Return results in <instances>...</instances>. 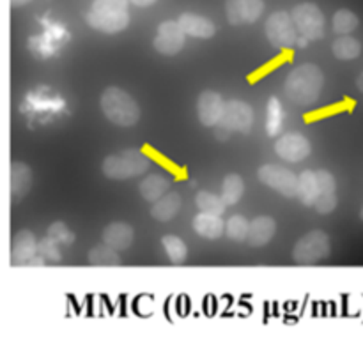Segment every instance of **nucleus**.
Listing matches in <instances>:
<instances>
[{
  "label": "nucleus",
  "mask_w": 363,
  "mask_h": 352,
  "mask_svg": "<svg viewBox=\"0 0 363 352\" xmlns=\"http://www.w3.org/2000/svg\"><path fill=\"white\" fill-rule=\"evenodd\" d=\"M362 45L351 35H342L333 42V55L340 60H353L360 55Z\"/></svg>",
  "instance_id": "23"
},
{
  "label": "nucleus",
  "mask_w": 363,
  "mask_h": 352,
  "mask_svg": "<svg viewBox=\"0 0 363 352\" xmlns=\"http://www.w3.org/2000/svg\"><path fill=\"white\" fill-rule=\"evenodd\" d=\"M130 2L138 7H147V6H152L155 2H158V0H130Z\"/></svg>",
  "instance_id": "36"
},
{
  "label": "nucleus",
  "mask_w": 363,
  "mask_h": 352,
  "mask_svg": "<svg viewBox=\"0 0 363 352\" xmlns=\"http://www.w3.org/2000/svg\"><path fill=\"white\" fill-rule=\"evenodd\" d=\"M318 174V183H319V191L321 193H335V177L332 176L330 172H326V170H319Z\"/></svg>",
  "instance_id": "35"
},
{
  "label": "nucleus",
  "mask_w": 363,
  "mask_h": 352,
  "mask_svg": "<svg viewBox=\"0 0 363 352\" xmlns=\"http://www.w3.org/2000/svg\"><path fill=\"white\" fill-rule=\"evenodd\" d=\"M284 124V112L282 106H280L279 99L273 96L268 101V120H266V131H268L269 137H275L280 133Z\"/></svg>",
  "instance_id": "26"
},
{
  "label": "nucleus",
  "mask_w": 363,
  "mask_h": 352,
  "mask_svg": "<svg viewBox=\"0 0 363 352\" xmlns=\"http://www.w3.org/2000/svg\"><path fill=\"white\" fill-rule=\"evenodd\" d=\"M87 23L91 25L94 30L105 32V34H117V32L124 30L130 23V13L123 14H99L89 11Z\"/></svg>",
  "instance_id": "13"
},
{
  "label": "nucleus",
  "mask_w": 363,
  "mask_h": 352,
  "mask_svg": "<svg viewBox=\"0 0 363 352\" xmlns=\"http://www.w3.org/2000/svg\"><path fill=\"white\" fill-rule=\"evenodd\" d=\"M319 183L318 174L312 170H305L300 177H298V198L303 202L305 205H314L319 197Z\"/></svg>",
  "instance_id": "21"
},
{
  "label": "nucleus",
  "mask_w": 363,
  "mask_h": 352,
  "mask_svg": "<svg viewBox=\"0 0 363 352\" xmlns=\"http://www.w3.org/2000/svg\"><path fill=\"white\" fill-rule=\"evenodd\" d=\"M163 246H165V251L167 255H169L170 262H174V264H183L184 261H186V255H188V250H186V244L183 243V239H179L177 236H165L162 239Z\"/></svg>",
  "instance_id": "28"
},
{
  "label": "nucleus",
  "mask_w": 363,
  "mask_h": 352,
  "mask_svg": "<svg viewBox=\"0 0 363 352\" xmlns=\"http://www.w3.org/2000/svg\"><path fill=\"white\" fill-rule=\"evenodd\" d=\"M225 11L233 25L254 23L264 11V0H227Z\"/></svg>",
  "instance_id": "10"
},
{
  "label": "nucleus",
  "mask_w": 363,
  "mask_h": 352,
  "mask_svg": "<svg viewBox=\"0 0 363 352\" xmlns=\"http://www.w3.org/2000/svg\"><path fill=\"white\" fill-rule=\"evenodd\" d=\"M357 85H358V89H360V91L363 92V73L360 74V76H358V80H357Z\"/></svg>",
  "instance_id": "39"
},
{
  "label": "nucleus",
  "mask_w": 363,
  "mask_h": 352,
  "mask_svg": "<svg viewBox=\"0 0 363 352\" xmlns=\"http://www.w3.org/2000/svg\"><path fill=\"white\" fill-rule=\"evenodd\" d=\"M293 20L300 38L315 41L325 35V16L315 4H300L293 9Z\"/></svg>",
  "instance_id": "4"
},
{
  "label": "nucleus",
  "mask_w": 363,
  "mask_h": 352,
  "mask_svg": "<svg viewBox=\"0 0 363 352\" xmlns=\"http://www.w3.org/2000/svg\"><path fill=\"white\" fill-rule=\"evenodd\" d=\"M266 35L277 48H289L298 42V28L294 25L293 14L286 11H277L266 21Z\"/></svg>",
  "instance_id": "6"
},
{
  "label": "nucleus",
  "mask_w": 363,
  "mask_h": 352,
  "mask_svg": "<svg viewBox=\"0 0 363 352\" xmlns=\"http://www.w3.org/2000/svg\"><path fill=\"white\" fill-rule=\"evenodd\" d=\"M32 184V170L25 163H13L11 165V193L13 200H20L25 193H28Z\"/></svg>",
  "instance_id": "19"
},
{
  "label": "nucleus",
  "mask_w": 363,
  "mask_h": 352,
  "mask_svg": "<svg viewBox=\"0 0 363 352\" xmlns=\"http://www.w3.org/2000/svg\"><path fill=\"white\" fill-rule=\"evenodd\" d=\"M89 262L92 266H119L121 257L117 255L116 248H112L110 244H99V246L92 248L89 251Z\"/></svg>",
  "instance_id": "24"
},
{
  "label": "nucleus",
  "mask_w": 363,
  "mask_h": 352,
  "mask_svg": "<svg viewBox=\"0 0 363 352\" xmlns=\"http://www.w3.org/2000/svg\"><path fill=\"white\" fill-rule=\"evenodd\" d=\"M48 237L55 239L59 244H64V246H69V244H73L74 241V234L71 232V230L66 227V223L62 222H55L50 225Z\"/></svg>",
  "instance_id": "33"
},
{
  "label": "nucleus",
  "mask_w": 363,
  "mask_h": 352,
  "mask_svg": "<svg viewBox=\"0 0 363 352\" xmlns=\"http://www.w3.org/2000/svg\"><path fill=\"white\" fill-rule=\"evenodd\" d=\"M179 27L183 28V32L191 38H201V39H209L215 35L216 28L213 25V21H209L208 18L199 16V14L184 13L181 14L179 20H177Z\"/></svg>",
  "instance_id": "14"
},
{
  "label": "nucleus",
  "mask_w": 363,
  "mask_h": 352,
  "mask_svg": "<svg viewBox=\"0 0 363 352\" xmlns=\"http://www.w3.org/2000/svg\"><path fill=\"white\" fill-rule=\"evenodd\" d=\"M170 183L169 179H165L163 176H149L142 181L140 184V195L149 202H156L165 195V191L169 190Z\"/></svg>",
  "instance_id": "22"
},
{
  "label": "nucleus",
  "mask_w": 363,
  "mask_h": 352,
  "mask_svg": "<svg viewBox=\"0 0 363 352\" xmlns=\"http://www.w3.org/2000/svg\"><path fill=\"white\" fill-rule=\"evenodd\" d=\"M149 165H151V161H149L144 152L137 151V149H128V151L119 152V154H112L105 158L101 169L108 179L123 181L140 176L149 169Z\"/></svg>",
  "instance_id": "3"
},
{
  "label": "nucleus",
  "mask_w": 363,
  "mask_h": 352,
  "mask_svg": "<svg viewBox=\"0 0 363 352\" xmlns=\"http://www.w3.org/2000/svg\"><path fill=\"white\" fill-rule=\"evenodd\" d=\"M277 223L269 216H259L254 222H250V230H248V244L250 246H264L275 236Z\"/></svg>",
  "instance_id": "16"
},
{
  "label": "nucleus",
  "mask_w": 363,
  "mask_h": 352,
  "mask_svg": "<svg viewBox=\"0 0 363 352\" xmlns=\"http://www.w3.org/2000/svg\"><path fill=\"white\" fill-rule=\"evenodd\" d=\"M103 241L116 250H126L133 243V229L128 223H110L103 232Z\"/></svg>",
  "instance_id": "17"
},
{
  "label": "nucleus",
  "mask_w": 363,
  "mask_h": 352,
  "mask_svg": "<svg viewBox=\"0 0 363 352\" xmlns=\"http://www.w3.org/2000/svg\"><path fill=\"white\" fill-rule=\"evenodd\" d=\"M358 27V16L350 9L337 11L333 16V30L337 34H351Z\"/></svg>",
  "instance_id": "29"
},
{
  "label": "nucleus",
  "mask_w": 363,
  "mask_h": 352,
  "mask_svg": "<svg viewBox=\"0 0 363 352\" xmlns=\"http://www.w3.org/2000/svg\"><path fill=\"white\" fill-rule=\"evenodd\" d=\"M225 230H227V236L230 237L233 241H236V243H241V241L248 239V230H250V222H248L245 216H233V218H229V222H227L225 225Z\"/></svg>",
  "instance_id": "30"
},
{
  "label": "nucleus",
  "mask_w": 363,
  "mask_h": 352,
  "mask_svg": "<svg viewBox=\"0 0 363 352\" xmlns=\"http://www.w3.org/2000/svg\"><path fill=\"white\" fill-rule=\"evenodd\" d=\"M38 254L41 255V257H45V261L53 262V264H57V262L62 261V257H60L59 243L48 236L38 243Z\"/></svg>",
  "instance_id": "32"
},
{
  "label": "nucleus",
  "mask_w": 363,
  "mask_h": 352,
  "mask_svg": "<svg viewBox=\"0 0 363 352\" xmlns=\"http://www.w3.org/2000/svg\"><path fill=\"white\" fill-rule=\"evenodd\" d=\"M223 108H225V103H223L222 96L216 94V92L206 91L199 96L197 112L199 119H201L204 126H216L220 119H222Z\"/></svg>",
  "instance_id": "12"
},
{
  "label": "nucleus",
  "mask_w": 363,
  "mask_h": 352,
  "mask_svg": "<svg viewBox=\"0 0 363 352\" xmlns=\"http://www.w3.org/2000/svg\"><path fill=\"white\" fill-rule=\"evenodd\" d=\"M325 85L323 71L314 64H303L291 71L286 80V96L298 106H311L319 99Z\"/></svg>",
  "instance_id": "1"
},
{
  "label": "nucleus",
  "mask_w": 363,
  "mask_h": 352,
  "mask_svg": "<svg viewBox=\"0 0 363 352\" xmlns=\"http://www.w3.org/2000/svg\"><path fill=\"white\" fill-rule=\"evenodd\" d=\"M184 35L177 21H163L155 38V48L163 55H176L183 50Z\"/></svg>",
  "instance_id": "9"
},
{
  "label": "nucleus",
  "mask_w": 363,
  "mask_h": 352,
  "mask_svg": "<svg viewBox=\"0 0 363 352\" xmlns=\"http://www.w3.org/2000/svg\"><path fill=\"white\" fill-rule=\"evenodd\" d=\"M194 229L199 236L206 237V239H218L225 230V223L218 215L202 212V215L195 216Z\"/></svg>",
  "instance_id": "18"
},
{
  "label": "nucleus",
  "mask_w": 363,
  "mask_h": 352,
  "mask_svg": "<svg viewBox=\"0 0 363 352\" xmlns=\"http://www.w3.org/2000/svg\"><path fill=\"white\" fill-rule=\"evenodd\" d=\"M254 124V110L248 103L245 101H234L225 103V108H223V115L220 119V123L216 126L220 127V131H243L248 133Z\"/></svg>",
  "instance_id": "8"
},
{
  "label": "nucleus",
  "mask_w": 363,
  "mask_h": 352,
  "mask_svg": "<svg viewBox=\"0 0 363 352\" xmlns=\"http://www.w3.org/2000/svg\"><path fill=\"white\" fill-rule=\"evenodd\" d=\"M101 110L110 123L130 127L140 119V108L128 92L119 87H108L101 96Z\"/></svg>",
  "instance_id": "2"
},
{
  "label": "nucleus",
  "mask_w": 363,
  "mask_h": 352,
  "mask_svg": "<svg viewBox=\"0 0 363 352\" xmlns=\"http://www.w3.org/2000/svg\"><path fill=\"white\" fill-rule=\"evenodd\" d=\"M245 191L243 179L236 174H230V176L225 177L222 186V198L227 205H234L241 198Z\"/></svg>",
  "instance_id": "25"
},
{
  "label": "nucleus",
  "mask_w": 363,
  "mask_h": 352,
  "mask_svg": "<svg viewBox=\"0 0 363 352\" xmlns=\"http://www.w3.org/2000/svg\"><path fill=\"white\" fill-rule=\"evenodd\" d=\"M181 208V197L179 193H167L163 195L160 200L155 202V205L151 208V216L158 222H170L174 216L177 215Z\"/></svg>",
  "instance_id": "20"
},
{
  "label": "nucleus",
  "mask_w": 363,
  "mask_h": 352,
  "mask_svg": "<svg viewBox=\"0 0 363 352\" xmlns=\"http://www.w3.org/2000/svg\"><path fill=\"white\" fill-rule=\"evenodd\" d=\"M262 184L287 198L298 197V177L282 165H264L257 172Z\"/></svg>",
  "instance_id": "7"
},
{
  "label": "nucleus",
  "mask_w": 363,
  "mask_h": 352,
  "mask_svg": "<svg viewBox=\"0 0 363 352\" xmlns=\"http://www.w3.org/2000/svg\"><path fill=\"white\" fill-rule=\"evenodd\" d=\"M91 11L99 14L128 13V0H94Z\"/></svg>",
  "instance_id": "31"
},
{
  "label": "nucleus",
  "mask_w": 363,
  "mask_h": 352,
  "mask_svg": "<svg viewBox=\"0 0 363 352\" xmlns=\"http://www.w3.org/2000/svg\"><path fill=\"white\" fill-rule=\"evenodd\" d=\"M45 257H41V255H38V257L32 259L30 262H28V266H45Z\"/></svg>",
  "instance_id": "37"
},
{
  "label": "nucleus",
  "mask_w": 363,
  "mask_h": 352,
  "mask_svg": "<svg viewBox=\"0 0 363 352\" xmlns=\"http://www.w3.org/2000/svg\"><path fill=\"white\" fill-rule=\"evenodd\" d=\"M314 208H315V211L321 212V215H330V212L337 208V195L335 193H319Z\"/></svg>",
  "instance_id": "34"
},
{
  "label": "nucleus",
  "mask_w": 363,
  "mask_h": 352,
  "mask_svg": "<svg viewBox=\"0 0 363 352\" xmlns=\"http://www.w3.org/2000/svg\"><path fill=\"white\" fill-rule=\"evenodd\" d=\"M38 254V241L34 234L28 230H21L14 236L13 241V262L14 264H28Z\"/></svg>",
  "instance_id": "15"
},
{
  "label": "nucleus",
  "mask_w": 363,
  "mask_h": 352,
  "mask_svg": "<svg viewBox=\"0 0 363 352\" xmlns=\"http://www.w3.org/2000/svg\"><path fill=\"white\" fill-rule=\"evenodd\" d=\"M360 216H362V220H363V208H362V212H360Z\"/></svg>",
  "instance_id": "40"
},
{
  "label": "nucleus",
  "mask_w": 363,
  "mask_h": 352,
  "mask_svg": "<svg viewBox=\"0 0 363 352\" xmlns=\"http://www.w3.org/2000/svg\"><path fill=\"white\" fill-rule=\"evenodd\" d=\"M197 205L202 212H209V215H223L225 211V202L222 197H216L215 193H209V191H201L197 195Z\"/></svg>",
  "instance_id": "27"
},
{
  "label": "nucleus",
  "mask_w": 363,
  "mask_h": 352,
  "mask_svg": "<svg viewBox=\"0 0 363 352\" xmlns=\"http://www.w3.org/2000/svg\"><path fill=\"white\" fill-rule=\"evenodd\" d=\"M275 151L280 158L287 159V161H303L311 154V142L300 133H286L284 137L279 138L275 144Z\"/></svg>",
  "instance_id": "11"
},
{
  "label": "nucleus",
  "mask_w": 363,
  "mask_h": 352,
  "mask_svg": "<svg viewBox=\"0 0 363 352\" xmlns=\"http://www.w3.org/2000/svg\"><path fill=\"white\" fill-rule=\"evenodd\" d=\"M330 255V237L323 230H312L296 243L293 257L298 264H315Z\"/></svg>",
  "instance_id": "5"
},
{
  "label": "nucleus",
  "mask_w": 363,
  "mask_h": 352,
  "mask_svg": "<svg viewBox=\"0 0 363 352\" xmlns=\"http://www.w3.org/2000/svg\"><path fill=\"white\" fill-rule=\"evenodd\" d=\"M28 2H32V0H11V6L21 7V6H25V4H28Z\"/></svg>",
  "instance_id": "38"
}]
</instances>
